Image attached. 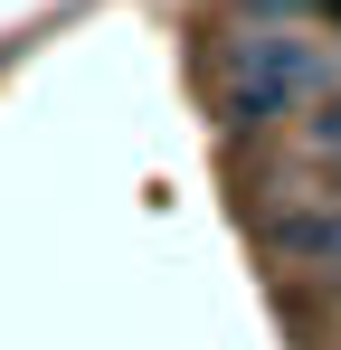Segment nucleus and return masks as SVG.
<instances>
[{
  "label": "nucleus",
  "instance_id": "1",
  "mask_svg": "<svg viewBox=\"0 0 341 350\" xmlns=\"http://www.w3.org/2000/svg\"><path fill=\"white\" fill-rule=\"evenodd\" d=\"M323 95V48L294 38V29H237L218 57V123L227 133H266L294 105Z\"/></svg>",
  "mask_w": 341,
  "mask_h": 350
},
{
  "label": "nucleus",
  "instance_id": "2",
  "mask_svg": "<svg viewBox=\"0 0 341 350\" xmlns=\"http://www.w3.org/2000/svg\"><path fill=\"white\" fill-rule=\"evenodd\" d=\"M303 152H313V161L341 180V95H323V105L303 114Z\"/></svg>",
  "mask_w": 341,
  "mask_h": 350
}]
</instances>
